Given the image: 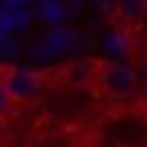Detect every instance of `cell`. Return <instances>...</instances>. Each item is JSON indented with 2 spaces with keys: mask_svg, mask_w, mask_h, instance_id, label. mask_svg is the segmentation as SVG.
<instances>
[{
  "mask_svg": "<svg viewBox=\"0 0 147 147\" xmlns=\"http://www.w3.org/2000/svg\"><path fill=\"white\" fill-rule=\"evenodd\" d=\"M138 93H141V105H144V111H147V84H141Z\"/></svg>",
  "mask_w": 147,
  "mask_h": 147,
  "instance_id": "5b68a950",
  "label": "cell"
},
{
  "mask_svg": "<svg viewBox=\"0 0 147 147\" xmlns=\"http://www.w3.org/2000/svg\"><path fill=\"white\" fill-rule=\"evenodd\" d=\"M0 72H3V81L12 93V99H15V105L33 102L42 93V75L39 72L21 69V66H0Z\"/></svg>",
  "mask_w": 147,
  "mask_h": 147,
  "instance_id": "7a4b0ae2",
  "label": "cell"
},
{
  "mask_svg": "<svg viewBox=\"0 0 147 147\" xmlns=\"http://www.w3.org/2000/svg\"><path fill=\"white\" fill-rule=\"evenodd\" d=\"M6 138V117H0V141Z\"/></svg>",
  "mask_w": 147,
  "mask_h": 147,
  "instance_id": "8992f818",
  "label": "cell"
},
{
  "mask_svg": "<svg viewBox=\"0 0 147 147\" xmlns=\"http://www.w3.org/2000/svg\"><path fill=\"white\" fill-rule=\"evenodd\" d=\"M15 108L18 105H15V99H12V93H9V87L3 81V72H0V117H9Z\"/></svg>",
  "mask_w": 147,
  "mask_h": 147,
  "instance_id": "3957f363",
  "label": "cell"
},
{
  "mask_svg": "<svg viewBox=\"0 0 147 147\" xmlns=\"http://www.w3.org/2000/svg\"><path fill=\"white\" fill-rule=\"evenodd\" d=\"M141 3H144V0H123V12L129 9V15H135V18H138V15L144 12V6H141Z\"/></svg>",
  "mask_w": 147,
  "mask_h": 147,
  "instance_id": "277c9868",
  "label": "cell"
},
{
  "mask_svg": "<svg viewBox=\"0 0 147 147\" xmlns=\"http://www.w3.org/2000/svg\"><path fill=\"white\" fill-rule=\"evenodd\" d=\"M93 81H96L99 93L105 99H132L141 87V78L132 66L120 63V60H105V63H96L93 69Z\"/></svg>",
  "mask_w": 147,
  "mask_h": 147,
  "instance_id": "6da1fadb",
  "label": "cell"
}]
</instances>
